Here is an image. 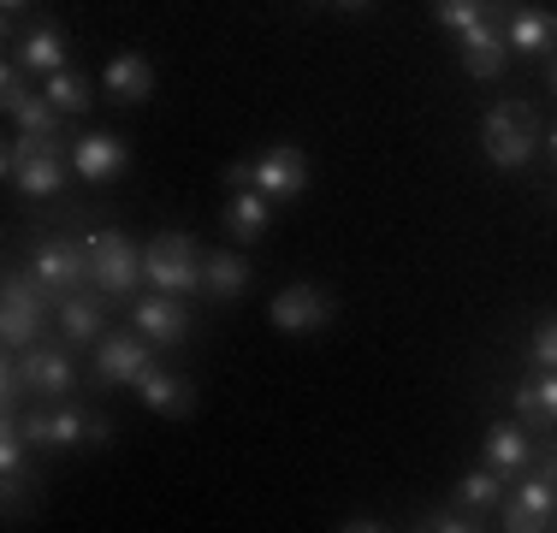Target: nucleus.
<instances>
[{
  "instance_id": "1",
  "label": "nucleus",
  "mask_w": 557,
  "mask_h": 533,
  "mask_svg": "<svg viewBox=\"0 0 557 533\" xmlns=\"http://www.w3.org/2000/svg\"><path fill=\"white\" fill-rule=\"evenodd\" d=\"M0 172H7L12 190L24 196H54L65 184V172H72V149H65V137H12L7 149H0Z\"/></svg>"
},
{
  "instance_id": "2",
  "label": "nucleus",
  "mask_w": 557,
  "mask_h": 533,
  "mask_svg": "<svg viewBox=\"0 0 557 533\" xmlns=\"http://www.w3.org/2000/svg\"><path fill=\"white\" fill-rule=\"evenodd\" d=\"M24 438H30V450H72V445H108L113 438V421L101 416V409H77V404H30L18 416Z\"/></svg>"
},
{
  "instance_id": "3",
  "label": "nucleus",
  "mask_w": 557,
  "mask_h": 533,
  "mask_svg": "<svg viewBox=\"0 0 557 533\" xmlns=\"http://www.w3.org/2000/svg\"><path fill=\"white\" fill-rule=\"evenodd\" d=\"M481 149L493 166L504 172H522L540 149V113L528 101H493L481 119Z\"/></svg>"
},
{
  "instance_id": "4",
  "label": "nucleus",
  "mask_w": 557,
  "mask_h": 533,
  "mask_svg": "<svg viewBox=\"0 0 557 533\" xmlns=\"http://www.w3.org/2000/svg\"><path fill=\"white\" fill-rule=\"evenodd\" d=\"M84 256H89V285L113 302H131V290L149 285V278H143V249L131 244L125 232H113V225H101V232L84 237Z\"/></svg>"
},
{
  "instance_id": "5",
  "label": "nucleus",
  "mask_w": 557,
  "mask_h": 533,
  "mask_svg": "<svg viewBox=\"0 0 557 533\" xmlns=\"http://www.w3.org/2000/svg\"><path fill=\"white\" fill-rule=\"evenodd\" d=\"M498 516H504V528H510V533L552 528V516H557V445L534 450V474H522V486L504 492V510Z\"/></svg>"
},
{
  "instance_id": "6",
  "label": "nucleus",
  "mask_w": 557,
  "mask_h": 533,
  "mask_svg": "<svg viewBox=\"0 0 557 533\" xmlns=\"http://www.w3.org/2000/svg\"><path fill=\"white\" fill-rule=\"evenodd\" d=\"M202 249H196L190 232H161L149 249H143V278L149 290H166V297H190L202 290Z\"/></svg>"
},
{
  "instance_id": "7",
  "label": "nucleus",
  "mask_w": 557,
  "mask_h": 533,
  "mask_svg": "<svg viewBox=\"0 0 557 533\" xmlns=\"http://www.w3.org/2000/svg\"><path fill=\"white\" fill-rule=\"evenodd\" d=\"M24 278H30V285L60 309L65 297H77V290L89 285V256H84V244H72V237H48V244H36L30 261H24Z\"/></svg>"
},
{
  "instance_id": "8",
  "label": "nucleus",
  "mask_w": 557,
  "mask_h": 533,
  "mask_svg": "<svg viewBox=\"0 0 557 533\" xmlns=\"http://www.w3.org/2000/svg\"><path fill=\"white\" fill-rule=\"evenodd\" d=\"M338 314V297L326 285H314V278H297V285H285L278 297L268 302V326L285 332V338H309V332H326Z\"/></svg>"
},
{
  "instance_id": "9",
  "label": "nucleus",
  "mask_w": 557,
  "mask_h": 533,
  "mask_svg": "<svg viewBox=\"0 0 557 533\" xmlns=\"http://www.w3.org/2000/svg\"><path fill=\"white\" fill-rule=\"evenodd\" d=\"M12 362H18V380L24 392H30V404H65L77 385V362L72 350L54 338H36L30 350H12Z\"/></svg>"
},
{
  "instance_id": "10",
  "label": "nucleus",
  "mask_w": 557,
  "mask_h": 533,
  "mask_svg": "<svg viewBox=\"0 0 557 533\" xmlns=\"http://www.w3.org/2000/svg\"><path fill=\"white\" fill-rule=\"evenodd\" d=\"M504 24H510V0H493V12L457 36V60L474 84H493L504 65H510V30Z\"/></svg>"
},
{
  "instance_id": "11",
  "label": "nucleus",
  "mask_w": 557,
  "mask_h": 533,
  "mask_svg": "<svg viewBox=\"0 0 557 533\" xmlns=\"http://www.w3.org/2000/svg\"><path fill=\"white\" fill-rule=\"evenodd\" d=\"M48 320H54V302L24 273H7V290H0V338H7V350H30L48 332Z\"/></svg>"
},
{
  "instance_id": "12",
  "label": "nucleus",
  "mask_w": 557,
  "mask_h": 533,
  "mask_svg": "<svg viewBox=\"0 0 557 533\" xmlns=\"http://www.w3.org/2000/svg\"><path fill=\"white\" fill-rule=\"evenodd\" d=\"M149 368H154V344L149 338L108 332V338L96 344V368H89V380H96V385H131V392H137Z\"/></svg>"
},
{
  "instance_id": "13",
  "label": "nucleus",
  "mask_w": 557,
  "mask_h": 533,
  "mask_svg": "<svg viewBox=\"0 0 557 533\" xmlns=\"http://www.w3.org/2000/svg\"><path fill=\"white\" fill-rule=\"evenodd\" d=\"M131 332H143L154 350H172V344H184L196 332V320H190V309H184V297L149 290V297L131 302Z\"/></svg>"
},
{
  "instance_id": "14",
  "label": "nucleus",
  "mask_w": 557,
  "mask_h": 533,
  "mask_svg": "<svg viewBox=\"0 0 557 533\" xmlns=\"http://www.w3.org/2000/svg\"><path fill=\"white\" fill-rule=\"evenodd\" d=\"M256 190L273 196V208L297 202V196L309 190V154H302L297 142H273V149L256 160Z\"/></svg>"
},
{
  "instance_id": "15",
  "label": "nucleus",
  "mask_w": 557,
  "mask_h": 533,
  "mask_svg": "<svg viewBox=\"0 0 557 533\" xmlns=\"http://www.w3.org/2000/svg\"><path fill=\"white\" fill-rule=\"evenodd\" d=\"M125 166H131V149L113 137V131H84V137L72 142V172L84 184H113Z\"/></svg>"
},
{
  "instance_id": "16",
  "label": "nucleus",
  "mask_w": 557,
  "mask_h": 533,
  "mask_svg": "<svg viewBox=\"0 0 557 533\" xmlns=\"http://www.w3.org/2000/svg\"><path fill=\"white\" fill-rule=\"evenodd\" d=\"M516 421L522 426H540V433H557V368H534L510 397Z\"/></svg>"
},
{
  "instance_id": "17",
  "label": "nucleus",
  "mask_w": 557,
  "mask_h": 533,
  "mask_svg": "<svg viewBox=\"0 0 557 533\" xmlns=\"http://www.w3.org/2000/svg\"><path fill=\"white\" fill-rule=\"evenodd\" d=\"M101 89H108L113 107H143L154 96V65L143 53H113L108 72H101Z\"/></svg>"
},
{
  "instance_id": "18",
  "label": "nucleus",
  "mask_w": 557,
  "mask_h": 533,
  "mask_svg": "<svg viewBox=\"0 0 557 533\" xmlns=\"http://www.w3.org/2000/svg\"><path fill=\"white\" fill-rule=\"evenodd\" d=\"M12 60H18L30 77H48V72H60V65H65V30H60L54 18H36L30 30H24L18 42H12Z\"/></svg>"
},
{
  "instance_id": "19",
  "label": "nucleus",
  "mask_w": 557,
  "mask_h": 533,
  "mask_svg": "<svg viewBox=\"0 0 557 533\" xmlns=\"http://www.w3.org/2000/svg\"><path fill=\"white\" fill-rule=\"evenodd\" d=\"M268 220H273V196H261L256 184H249V190H232L220 208V225H225L232 244H256V237L268 232Z\"/></svg>"
},
{
  "instance_id": "20",
  "label": "nucleus",
  "mask_w": 557,
  "mask_h": 533,
  "mask_svg": "<svg viewBox=\"0 0 557 533\" xmlns=\"http://www.w3.org/2000/svg\"><path fill=\"white\" fill-rule=\"evenodd\" d=\"M108 302L113 297H84V290H77V297H65L60 309H54V320H60V332H65V344H101L108 338Z\"/></svg>"
},
{
  "instance_id": "21",
  "label": "nucleus",
  "mask_w": 557,
  "mask_h": 533,
  "mask_svg": "<svg viewBox=\"0 0 557 533\" xmlns=\"http://www.w3.org/2000/svg\"><path fill=\"white\" fill-rule=\"evenodd\" d=\"M137 397L154 409V416H166V421L196 416V385H190V380H178V373H166V368H149V373H143Z\"/></svg>"
},
{
  "instance_id": "22",
  "label": "nucleus",
  "mask_w": 557,
  "mask_h": 533,
  "mask_svg": "<svg viewBox=\"0 0 557 533\" xmlns=\"http://www.w3.org/2000/svg\"><path fill=\"white\" fill-rule=\"evenodd\" d=\"M481 462L493 474H528L534 469V445H528V433L522 426H510V421H498V426H486V445H481Z\"/></svg>"
},
{
  "instance_id": "23",
  "label": "nucleus",
  "mask_w": 557,
  "mask_h": 533,
  "mask_svg": "<svg viewBox=\"0 0 557 533\" xmlns=\"http://www.w3.org/2000/svg\"><path fill=\"white\" fill-rule=\"evenodd\" d=\"M510 53H552L557 48V18L546 7H528V0H510Z\"/></svg>"
},
{
  "instance_id": "24",
  "label": "nucleus",
  "mask_w": 557,
  "mask_h": 533,
  "mask_svg": "<svg viewBox=\"0 0 557 533\" xmlns=\"http://www.w3.org/2000/svg\"><path fill=\"white\" fill-rule=\"evenodd\" d=\"M202 290L214 302H237L249 290V261L237 256V249H214V256L202 261Z\"/></svg>"
},
{
  "instance_id": "25",
  "label": "nucleus",
  "mask_w": 557,
  "mask_h": 533,
  "mask_svg": "<svg viewBox=\"0 0 557 533\" xmlns=\"http://www.w3.org/2000/svg\"><path fill=\"white\" fill-rule=\"evenodd\" d=\"M450 504H462L469 516H498L504 510V474H493L481 462V469H469L457 480V492H450Z\"/></svg>"
},
{
  "instance_id": "26",
  "label": "nucleus",
  "mask_w": 557,
  "mask_h": 533,
  "mask_svg": "<svg viewBox=\"0 0 557 533\" xmlns=\"http://www.w3.org/2000/svg\"><path fill=\"white\" fill-rule=\"evenodd\" d=\"M42 96L54 101L65 119H84L89 107H96V89H89V77H84V72H72V65H60V72H48V77H42Z\"/></svg>"
},
{
  "instance_id": "27",
  "label": "nucleus",
  "mask_w": 557,
  "mask_h": 533,
  "mask_svg": "<svg viewBox=\"0 0 557 533\" xmlns=\"http://www.w3.org/2000/svg\"><path fill=\"white\" fill-rule=\"evenodd\" d=\"M486 12H493V0H433V18H440L450 36H462L469 24H481Z\"/></svg>"
},
{
  "instance_id": "28",
  "label": "nucleus",
  "mask_w": 557,
  "mask_h": 533,
  "mask_svg": "<svg viewBox=\"0 0 557 533\" xmlns=\"http://www.w3.org/2000/svg\"><path fill=\"white\" fill-rule=\"evenodd\" d=\"M416 528H428V533H474V528H481V516H469L462 504H445V510H428Z\"/></svg>"
},
{
  "instance_id": "29",
  "label": "nucleus",
  "mask_w": 557,
  "mask_h": 533,
  "mask_svg": "<svg viewBox=\"0 0 557 533\" xmlns=\"http://www.w3.org/2000/svg\"><path fill=\"white\" fill-rule=\"evenodd\" d=\"M528 356H534V368H557V314H546L534 326V344H528Z\"/></svg>"
},
{
  "instance_id": "30",
  "label": "nucleus",
  "mask_w": 557,
  "mask_h": 533,
  "mask_svg": "<svg viewBox=\"0 0 557 533\" xmlns=\"http://www.w3.org/2000/svg\"><path fill=\"white\" fill-rule=\"evenodd\" d=\"M256 184V160H232L225 166V190H249Z\"/></svg>"
},
{
  "instance_id": "31",
  "label": "nucleus",
  "mask_w": 557,
  "mask_h": 533,
  "mask_svg": "<svg viewBox=\"0 0 557 533\" xmlns=\"http://www.w3.org/2000/svg\"><path fill=\"white\" fill-rule=\"evenodd\" d=\"M0 7H7V42H18V18L36 7V0H0Z\"/></svg>"
},
{
  "instance_id": "32",
  "label": "nucleus",
  "mask_w": 557,
  "mask_h": 533,
  "mask_svg": "<svg viewBox=\"0 0 557 533\" xmlns=\"http://www.w3.org/2000/svg\"><path fill=\"white\" fill-rule=\"evenodd\" d=\"M344 533H380V528H386V522H374V516H350V522H338Z\"/></svg>"
},
{
  "instance_id": "33",
  "label": "nucleus",
  "mask_w": 557,
  "mask_h": 533,
  "mask_svg": "<svg viewBox=\"0 0 557 533\" xmlns=\"http://www.w3.org/2000/svg\"><path fill=\"white\" fill-rule=\"evenodd\" d=\"M338 7H344V12H368L374 0H338Z\"/></svg>"
},
{
  "instance_id": "34",
  "label": "nucleus",
  "mask_w": 557,
  "mask_h": 533,
  "mask_svg": "<svg viewBox=\"0 0 557 533\" xmlns=\"http://www.w3.org/2000/svg\"><path fill=\"white\" fill-rule=\"evenodd\" d=\"M546 84L557 89V53H552V60H546Z\"/></svg>"
},
{
  "instance_id": "35",
  "label": "nucleus",
  "mask_w": 557,
  "mask_h": 533,
  "mask_svg": "<svg viewBox=\"0 0 557 533\" xmlns=\"http://www.w3.org/2000/svg\"><path fill=\"white\" fill-rule=\"evenodd\" d=\"M546 149H552V154H557V131H552V137H546Z\"/></svg>"
},
{
  "instance_id": "36",
  "label": "nucleus",
  "mask_w": 557,
  "mask_h": 533,
  "mask_svg": "<svg viewBox=\"0 0 557 533\" xmlns=\"http://www.w3.org/2000/svg\"><path fill=\"white\" fill-rule=\"evenodd\" d=\"M552 528H557V516H552Z\"/></svg>"
}]
</instances>
